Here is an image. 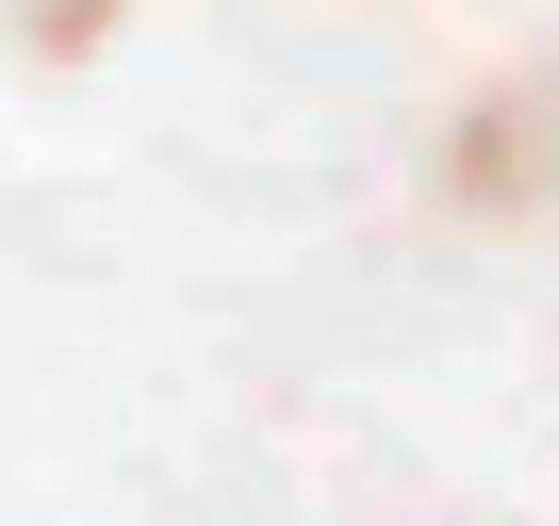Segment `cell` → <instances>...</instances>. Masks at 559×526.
<instances>
[{"label":"cell","instance_id":"6da1fadb","mask_svg":"<svg viewBox=\"0 0 559 526\" xmlns=\"http://www.w3.org/2000/svg\"><path fill=\"white\" fill-rule=\"evenodd\" d=\"M428 198L477 214V230H559V67H510V83L444 132Z\"/></svg>","mask_w":559,"mask_h":526}]
</instances>
